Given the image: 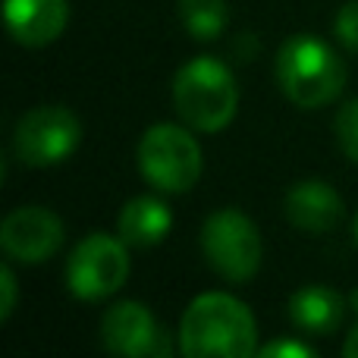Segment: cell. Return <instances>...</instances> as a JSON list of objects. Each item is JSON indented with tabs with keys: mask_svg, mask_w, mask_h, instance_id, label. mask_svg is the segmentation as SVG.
I'll list each match as a JSON object with an SVG mask.
<instances>
[{
	"mask_svg": "<svg viewBox=\"0 0 358 358\" xmlns=\"http://www.w3.org/2000/svg\"><path fill=\"white\" fill-rule=\"evenodd\" d=\"M185 358H248L258 355V324L245 302L227 292H201L189 302L179 324Z\"/></svg>",
	"mask_w": 358,
	"mask_h": 358,
	"instance_id": "cell-1",
	"label": "cell"
},
{
	"mask_svg": "<svg viewBox=\"0 0 358 358\" xmlns=\"http://www.w3.org/2000/svg\"><path fill=\"white\" fill-rule=\"evenodd\" d=\"M283 94L302 110H317L336 101L346 88V63L317 35H292L283 41L273 63Z\"/></svg>",
	"mask_w": 358,
	"mask_h": 358,
	"instance_id": "cell-2",
	"label": "cell"
},
{
	"mask_svg": "<svg viewBox=\"0 0 358 358\" xmlns=\"http://www.w3.org/2000/svg\"><path fill=\"white\" fill-rule=\"evenodd\" d=\"M173 104L189 129L220 132L239 110V88L227 63L195 57L173 76Z\"/></svg>",
	"mask_w": 358,
	"mask_h": 358,
	"instance_id": "cell-3",
	"label": "cell"
},
{
	"mask_svg": "<svg viewBox=\"0 0 358 358\" xmlns=\"http://www.w3.org/2000/svg\"><path fill=\"white\" fill-rule=\"evenodd\" d=\"M138 170L157 192L179 195L198 182L204 170L195 136L176 123H157L145 129L138 142Z\"/></svg>",
	"mask_w": 358,
	"mask_h": 358,
	"instance_id": "cell-4",
	"label": "cell"
},
{
	"mask_svg": "<svg viewBox=\"0 0 358 358\" xmlns=\"http://www.w3.org/2000/svg\"><path fill=\"white\" fill-rule=\"evenodd\" d=\"M201 252L208 264L229 283H248L261 267V233L239 208H220L201 227Z\"/></svg>",
	"mask_w": 358,
	"mask_h": 358,
	"instance_id": "cell-5",
	"label": "cell"
},
{
	"mask_svg": "<svg viewBox=\"0 0 358 358\" xmlns=\"http://www.w3.org/2000/svg\"><path fill=\"white\" fill-rule=\"evenodd\" d=\"M129 277V255L120 236L88 233L69 252L66 261V286L82 302H101L113 296Z\"/></svg>",
	"mask_w": 358,
	"mask_h": 358,
	"instance_id": "cell-6",
	"label": "cell"
},
{
	"mask_svg": "<svg viewBox=\"0 0 358 358\" xmlns=\"http://www.w3.org/2000/svg\"><path fill=\"white\" fill-rule=\"evenodd\" d=\"M82 142V123L63 104H38L22 113L13 132L16 157L29 167L63 164Z\"/></svg>",
	"mask_w": 358,
	"mask_h": 358,
	"instance_id": "cell-7",
	"label": "cell"
},
{
	"mask_svg": "<svg viewBox=\"0 0 358 358\" xmlns=\"http://www.w3.org/2000/svg\"><path fill=\"white\" fill-rule=\"evenodd\" d=\"M0 245H3L6 258L19 261V264H41L60 252L63 223L54 210L41 208V204H25V208L6 214L3 227H0Z\"/></svg>",
	"mask_w": 358,
	"mask_h": 358,
	"instance_id": "cell-8",
	"label": "cell"
},
{
	"mask_svg": "<svg viewBox=\"0 0 358 358\" xmlns=\"http://www.w3.org/2000/svg\"><path fill=\"white\" fill-rule=\"evenodd\" d=\"M101 343L107 352L120 358L167 355V334L157 327L155 315L142 302H117L101 317Z\"/></svg>",
	"mask_w": 358,
	"mask_h": 358,
	"instance_id": "cell-9",
	"label": "cell"
},
{
	"mask_svg": "<svg viewBox=\"0 0 358 358\" xmlns=\"http://www.w3.org/2000/svg\"><path fill=\"white\" fill-rule=\"evenodd\" d=\"M283 210L292 227L302 229V233H311V236L336 229V223L346 214L340 192L330 182H324V179H302V182H296L286 192Z\"/></svg>",
	"mask_w": 358,
	"mask_h": 358,
	"instance_id": "cell-10",
	"label": "cell"
},
{
	"mask_svg": "<svg viewBox=\"0 0 358 358\" xmlns=\"http://www.w3.org/2000/svg\"><path fill=\"white\" fill-rule=\"evenodd\" d=\"M6 31L25 48H44L57 41L69 22L66 0H6Z\"/></svg>",
	"mask_w": 358,
	"mask_h": 358,
	"instance_id": "cell-11",
	"label": "cell"
},
{
	"mask_svg": "<svg viewBox=\"0 0 358 358\" xmlns=\"http://www.w3.org/2000/svg\"><path fill=\"white\" fill-rule=\"evenodd\" d=\"M346 299L336 289L321 283L302 286V289L292 292L289 299V321L296 330L308 336H330L343 327L346 321Z\"/></svg>",
	"mask_w": 358,
	"mask_h": 358,
	"instance_id": "cell-12",
	"label": "cell"
},
{
	"mask_svg": "<svg viewBox=\"0 0 358 358\" xmlns=\"http://www.w3.org/2000/svg\"><path fill=\"white\" fill-rule=\"evenodd\" d=\"M173 229V210L167 208V201L161 198H132L129 204H123L117 217V233L126 245L136 248H151L157 242H164Z\"/></svg>",
	"mask_w": 358,
	"mask_h": 358,
	"instance_id": "cell-13",
	"label": "cell"
},
{
	"mask_svg": "<svg viewBox=\"0 0 358 358\" xmlns=\"http://www.w3.org/2000/svg\"><path fill=\"white\" fill-rule=\"evenodd\" d=\"M179 19L195 41H214L229 22L227 0H179Z\"/></svg>",
	"mask_w": 358,
	"mask_h": 358,
	"instance_id": "cell-14",
	"label": "cell"
},
{
	"mask_svg": "<svg viewBox=\"0 0 358 358\" xmlns=\"http://www.w3.org/2000/svg\"><path fill=\"white\" fill-rule=\"evenodd\" d=\"M334 129H336V142H340L343 155L352 164H358V98L346 101V104L340 107Z\"/></svg>",
	"mask_w": 358,
	"mask_h": 358,
	"instance_id": "cell-15",
	"label": "cell"
},
{
	"mask_svg": "<svg viewBox=\"0 0 358 358\" xmlns=\"http://www.w3.org/2000/svg\"><path fill=\"white\" fill-rule=\"evenodd\" d=\"M334 31L343 48L358 54V0H346V3L340 6V13H336V19H334Z\"/></svg>",
	"mask_w": 358,
	"mask_h": 358,
	"instance_id": "cell-16",
	"label": "cell"
},
{
	"mask_svg": "<svg viewBox=\"0 0 358 358\" xmlns=\"http://www.w3.org/2000/svg\"><path fill=\"white\" fill-rule=\"evenodd\" d=\"M261 358H315V349L305 346L302 340H277L258 349Z\"/></svg>",
	"mask_w": 358,
	"mask_h": 358,
	"instance_id": "cell-17",
	"label": "cell"
},
{
	"mask_svg": "<svg viewBox=\"0 0 358 358\" xmlns=\"http://www.w3.org/2000/svg\"><path fill=\"white\" fill-rule=\"evenodd\" d=\"M16 296H19L16 273H13L10 264H3L0 267V321H10L13 308H16Z\"/></svg>",
	"mask_w": 358,
	"mask_h": 358,
	"instance_id": "cell-18",
	"label": "cell"
},
{
	"mask_svg": "<svg viewBox=\"0 0 358 358\" xmlns=\"http://www.w3.org/2000/svg\"><path fill=\"white\" fill-rule=\"evenodd\" d=\"M343 355H346V358H358V324L346 334V343H343Z\"/></svg>",
	"mask_w": 358,
	"mask_h": 358,
	"instance_id": "cell-19",
	"label": "cell"
},
{
	"mask_svg": "<svg viewBox=\"0 0 358 358\" xmlns=\"http://www.w3.org/2000/svg\"><path fill=\"white\" fill-rule=\"evenodd\" d=\"M349 305H352V311H355V315H358V289L352 292V299H349Z\"/></svg>",
	"mask_w": 358,
	"mask_h": 358,
	"instance_id": "cell-20",
	"label": "cell"
},
{
	"mask_svg": "<svg viewBox=\"0 0 358 358\" xmlns=\"http://www.w3.org/2000/svg\"><path fill=\"white\" fill-rule=\"evenodd\" d=\"M355 242H358V214H355Z\"/></svg>",
	"mask_w": 358,
	"mask_h": 358,
	"instance_id": "cell-21",
	"label": "cell"
}]
</instances>
